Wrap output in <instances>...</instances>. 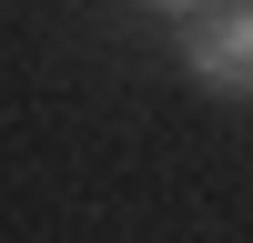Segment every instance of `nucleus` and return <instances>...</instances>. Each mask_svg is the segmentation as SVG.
Wrapping results in <instances>:
<instances>
[{
	"instance_id": "nucleus-1",
	"label": "nucleus",
	"mask_w": 253,
	"mask_h": 243,
	"mask_svg": "<svg viewBox=\"0 0 253 243\" xmlns=\"http://www.w3.org/2000/svg\"><path fill=\"white\" fill-rule=\"evenodd\" d=\"M182 71L223 101H253V0H213L182 20Z\"/></svg>"
},
{
	"instance_id": "nucleus-2",
	"label": "nucleus",
	"mask_w": 253,
	"mask_h": 243,
	"mask_svg": "<svg viewBox=\"0 0 253 243\" xmlns=\"http://www.w3.org/2000/svg\"><path fill=\"white\" fill-rule=\"evenodd\" d=\"M152 10H182V20H193V10H213V0H152Z\"/></svg>"
}]
</instances>
